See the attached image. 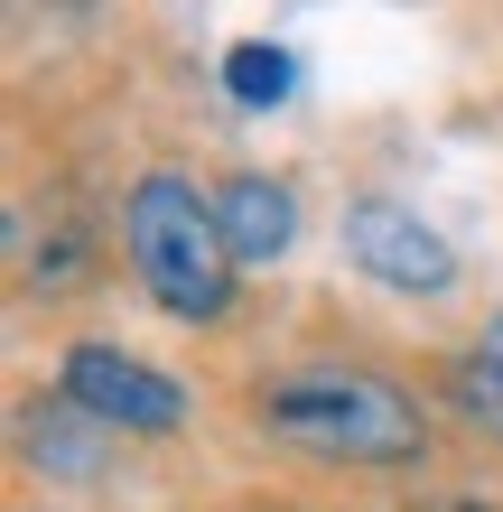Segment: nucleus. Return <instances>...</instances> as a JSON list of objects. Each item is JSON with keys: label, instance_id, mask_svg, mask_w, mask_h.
<instances>
[{"label": "nucleus", "instance_id": "obj_1", "mask_svg": "<svg viewBox=\"0 0 503 512\" xmlns=\"http://www.w3.org/2000/svg\"><path fill=\"white\" fill-rule=\"evenodd\" d=\"M122 243H131L140 289H150L168 317L215 326V317L233 308V252H224V215H215V196H196V177L150 168V177H140V187L122 196Z\"/></svg>", "mask_w": 503, "mask_h": 512}, {"label": "nucleus", "instance_id": "obj_2", "mask_svg": "<svg viewBox=\"0 0 503 512\" xmlns=\"http://www.w3.org/2000/svg\"><path fill=\"white\" fill-rule=\"evenodd\" d=\"M261 429H280L308 457H345V466H410L420 457V401L401 382H382L364 364H308L261 391Z\"/></svg>", "mask_w": 503, "mask_h": 512}, {"label": "nucleus", "instance_id": "obj_3", "mask_svg": "<svg viewBox=\"0 0 503 512\" xmlns=\"http://www.w3.org/2000/svg\"><path fill=\"white\" fill-rule=\"evenodd\" d=\"M345 261L364 270L373 289H401V298L457 289L448 233H429V224L410 215V205H392V196H354V205H345Z\"/></svg>", "mask_w": 503, "mask_h": 512}, {"label": "nucleus", "instance_id": "obj_4", "mask_svg": "<svg viewBox=\"0 0 503 512\" xmlns=\"http://www.w3.org/2000/svg\"><path fill=\"white\" fill-rule=\"evenodd\" d=\"M66 401L84 419H103V429H122V438L187 429V391L168 373H150L140 354H122V345H66Z\"/></svg>", "mask_w": 503, "mask_h": 512}, {"label": "nucleus", "instance_id": "obj_5", "mask_svg": "<svg viewBox=\"0 0 503 512\" xmlns=\"http://www.w3.org/2000/svg\"><path fill=\"white\" fill-rule=\"evenodd\" d=\"M215 215H224V252L233 261H280L299 243V196H289L280 177H233L215 196Z\"/></svg>", "mask_w": 503, "mask_h": 512}, {"label": "nucleus", "instance_id": "obj_6", "mask_svg": "<svg viewBox=\"0 0 503 512\" xmlns=\"http://www.w3.org/2000/svg\"><path fill=\"white\" fill-rule=\"evenodd\" d=\"M224 94H233V103H252V112L289 103V94H299V56H289V47H271V38L233 47V56H224Z\"/></svg>", "mask_w": 503, "mask_h": 512}, {"label": "nucleus", "instance_id": "obj_7", "mask_svg": "<svg viewBox=\"0 0 503 512\" xmlns=\"http://www.w3.org/2000/svg\"><path fill=\"white\" fill-rule=\"evenodd\" d=\"M457 401H466V419H485V429L503 438V373L494 364H466L457 373Z\"/></svg>", "mask_w": 503, "mask_h": 512}, {"label": "nucleus", "instance_id": "obj_8", "mask_svg": "<svg viewBox=\"0 0 503 512\" xmlns=\"http://www.w3.org/2000/svg\"><path fill=\"white\" fill-rule=\"evenodd\" d=\"M476 364H494V373H503V308L485 317V336H476Z\"/></svg>", "mask_w": 503, "mask_h": 512}]
</instances>
